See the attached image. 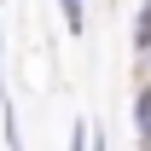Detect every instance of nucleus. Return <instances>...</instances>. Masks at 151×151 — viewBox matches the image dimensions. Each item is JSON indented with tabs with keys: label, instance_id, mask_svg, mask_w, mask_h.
I'll return each instance as SVG.
<instances>
[{
	"label": "nucleus",
	"instance_id": "nucleus-1",
	"mask_svg": "<svg viewBox=\"0 0 151 151\" xmlns=\"http://www.w3.org/2000/svg\"><path fill=\"white\" fill-rule=\"evenodd\" d=\"M58 23H64V35H87V0H58Z\"/></svg>",
	"mask_w": 151,
	"mask_h": 151
},
{
	"label": "nucleus",
	"instance_id": "nucleus-2",
	"mask_svg": "<svg viewBox=\"0 0 151 151\" xmlns=\"http://www.w3.org/2000/svg\"><path fill=\"white\" fill-rule=\"evenodd\" d=\"M70 151H93V122H87V116L70 122Z\"/></svg>",
	"mask_w": 151,
	"mask_h": 151
},
{
	"label": "nucleus",
	"instance_id": "nucleus-3",
	"mask_svg": "<svg viewBox=\"0 0 151 151\" xmlns=\"http://www.w3.org/2000/svg\"><path fill=\"white\" fill-rule=\"evenodd\" d=\"M151 35V0H139V12H134V35L128 41H145Z\"/></svg>",
	"mask_w": 151,
	"mask_h": 151
},
{
	"label": "nucleus",
	"instance_id": "nucleus-4",
	"mask_svg": "<svg viewBox=\"0 0 151 151\" xmlns=\"http://www.w3.org/2000/svg\"><path fill=\"white\" fill-rule=\"evenodd\" d=\"M134 70L151 81V35H145V41H134Z\"/></svg>",
	"mask_w": 151,
	"mask_h": 151
},
{
	"label": "nucleus",
	"instance_id": "nucleus-5",
	"mask_svg": "<svg viewBox=\"0 0 151 151\" xmlns=\"http://www.w3.org/2000/svg\"><path fill=\"white\" fill-rule=\"evenodd\" d=\"M6 99L12 93H6V29H0V105H6Z\"/></svg>",
	"mask_w": 151,
	"mask_h": 151
}]
</instances>
